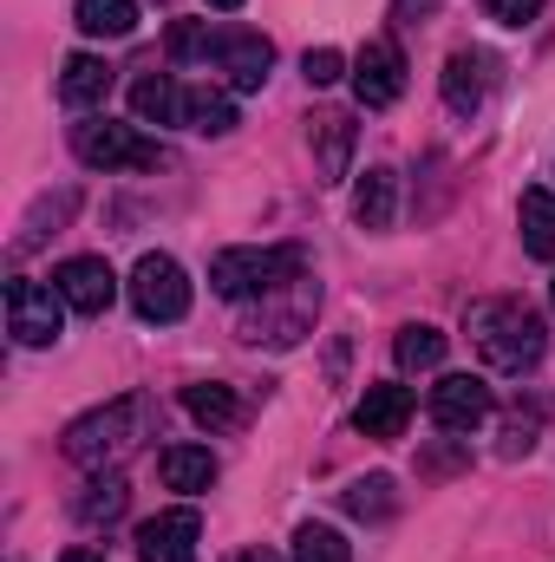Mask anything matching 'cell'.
<instances>
[{
    "label": "cell",
    "mask_w": 555,
    "mask_h": 562,
    "mask_svg": "<svg viewBox=\"0 0 555 562\" xmlns=\"http://www.w3.org/2000/svg\"><path fill=\"white\" fill-rule=\"evenodd\" d=\"M294 562H353V543L333 524H301L294 530Z\"/></svg>",
    "instance_id": "26"
},
{
    "label": "cell",
    "mask_w": 555,
    "mask_h": 562,
    "mask_svg": "<svg viewBox=\"0 0 555 562\" xmlns=\"http://www.w3.org/2000/svg\"><path fill=\"white\" fill-rule=\"evenodd\" d=\"M393 360H399L406 373H431V367H444V334H438V327H424V321L399 327V340H393Z\"/></svg>",
    "instance_id": "25"
},
{
    "label": "cell",
    "mask_w": 555,
    "mask_h": 562,
    "mask_svg": "<svg viewBox=\"0 0 555 562\" xmlns=\"http://www.w3.org/2000/svg\"><path fill=\"white\" fill-rule=\"evenodd\" d=\"M125 504H132V484H125L118 471H99V477H86V484H79L72 517H79L86 530H105V524H118V517H125Z\"/></svg>",
    "instance_id": "15"
},
{
    "label": "cell",
    "mask_w": 555,
    "mask_h": 562,
    "mask_svg": "<svg viewBox=\"0 0 555 562\" xmlns=\"http://www.w3.org/2000/svg\"><path fill=\"white\" fill-rule=\"evenodd\" d=\"M132 112L138 125H183V86H170L163 72H144L132 86Z\"/></svg>",
    "instance_id": "22"
},
{
    "label": "cell",
    "mask_w": 555,
    "mask_h": 562,
    "mask_svg": "<svg viewBox=\"0 0 555 562\" xmlns=\"http://www.w3.org/2000/svg\"><path fill=\"white\" fill-rule=\"evenodd\" d=\"M72 157L86 170H157L170 164V150L157 138H144L138 125H118V119H86L72 125Z\"/></svg>",
    "instance_id": "4"
},
{
    "label": "cell",
    "mask_w": 555,
    "mask_h": 562,
    "mask_svg": "<svg viewBox=\"0 0 555 562\" xmlns=\"http://www.w3.org/2000/svg\"><path fill=\"white\" fill-rule=\"evenodd\" d=\"M484 13H490L497 26H530V20L543 13V0H484Z\"/></svg>",
    "instance_id": "31"
},
{
    "label": "cell",
    "mask_w": 555,
    "mask_h": 562,
    "mask_svg": "<svg viewBox=\"0 0 555 562\" xmlns=\"http://www.w3.org/2000/svg\"><path fill=\"white\" fill-rule=\"evenodd\" d=\"M7 334L20 347H53L66 334V301L46 281H7Z\"/></svg>",
    "instance_id": "6"
},
{
    "label": "cell",
    "mask_w": 555,
    "mask_h": 562,
    "mask_svg": "<svg viewBox=\"0 0 555 562\" xmlns=\"http://www.w3.org/2000/svg\"><path fill=\"white\" fill-rule=\"evenodd\" d=\"M393 210H399V170L373 164V170L360 177V190H353V216H360V229H386Z\"/></svg>",
    "instance_id": "18"
},
{
    "label": "cell",
    "mask_w": 555,
    "mask_h": 562,
    "mask_svg": "<svg viewBox=\"0 0 555 562\" xmlns=\"http://www.w3.org/2000/svg\"><path fill=\"white\" fill-rule=\"evenodd\" d=\"M105 92H112V66L99 53H72L59 66V105L86 112V105H105Z\"/></svg>",
    "instance_id": "16"
},
{
    "label": "cell",
    "mask_w": 555,
    "mask_h": 562,
    "mask_svg": "<svg viewBox=\"0 0 555 562\" xmlns=\"http://www.w3.org/2000/svg\"><path fill=\"white\" fill-rule=\"evenodd\" d=\"M431 7H438V0H393V13H399V20H418V13H431Z\"/></svg>",
    "instance_id": "32"
},
{
    "label": "cell",
    "mask_w": 555,
    "mask_h": 562,
    "mask_svg": "<svg viewBox=\"0 0 555 562\" xmlns=\"http://www.w3.org/2000/svg\"><path fill=\"white\" fill-rule=\"evenodd\" d=\"M517 223H523V249L536 256V262H555V190H523V203H517Z\"/></svg>",
    "instance_id": "20"
},
{
    "label": "cell",
    "mask_w": 555,
    "mask_h": 562,
    "mask_svg": "<svg viewBox=\"0 0 555 562\" xmlns=\"http://www.w3.org/2000/svg\"><path fill=\"white\" fill-rule=\"evenodd\" d=\"M216 40L223 33H209L203 20H177L170 26V59H216Z\"/></svg>",
    "instance_id": "28"
},
{
    "label": "cell",
    "mask_w": 555,
    "mask_h": 562,
    "mask_svg": "<svg viewBox=\"0 0 555 562\" xmlns=\"http://www.w3.org/2000/svg\"><path fill=\"white\" fill-rule=\"evenodd\" d=\"M353 99L366 112H386V105L406 99V53L393 40H366L360 46V59H353Z\"/></svg>",
    "instance_id": "7"
},
{
    "label": "cell",
    "mask_w": 555,
    "mask_h": 562,
    "mask_svg": "<svg viewBox=\"0 0 555 562\" xmlns=\"http://www.w3.org/2000/svg\"><path fill=\"white\" fill-rule=\"evenodd\" d=\"M353 517H393V477H360V484H347V497H340Z\"/></svg>",
    "instance_id": "27"
},
{
    "label": "cell",
    "mask_w": 555,
    "mask_h": 562,
    "mask_svg": "<svg viewBox=\"0 0 555 562\" xmlns=\"http://www.w3.org/2000/svg\"><path fill=\"white\" fill-rule=\"evenodd\" d=\"M72 26L86 40H125L138 33V0H72Z\"/></svg>",
    "instance_id": "19"
},
{
    "label": "cell",
    "mask_w": 555,
    "mask_h": 562,
    "mask_svg": "<svg viewBox=\"0 0 555 562\" xmlns=\"http://www.w3.org/2000/svg\"><path fill=\"white\" fill-rule=\"evenodd\" d=\"M340 72H347V53H333V46H314V53L301 59V79H307L314 92H320V86H333Z\"/></svg>",
    "instance_id": "30"
},
{
    "label": "cell",
    "mask_w": 555,
    "mask_h": 562,
    "mask_svg": "<svg viewBox=\"0 0 555 562\" xmlns=\"http://www.w3.org/2000/svg\"><path fill=\"white\" fill-rule=\"evenodd\" d=\"M209 7H216V13H236V7H242V0H209Z\"/></svg>",
    "instance_id": "35"
},
{
    "label": "cell",
    "mask_w": 555,
    "mask_h": 562,
    "mask_svg": "<svg viewBox=\"0 0 555 562\" xmlns=\"http://www.w3.org/2000/svg\"><path fill=\"white\" fill-rule=\"evenodd\" d=\"M550 301H555V281H550Z\"/></svg>",
    "instance_id": "36"
},
{
    "label": "cell",
    "mask_w": 555,
    "mask_h": 562,
    "mask_svg": "<svg viewBox=\"0 0 555 562\" xmlns=\"http://www.w3.org/2000/svg\"><path fill=\"white\" fill-rule=\"evenodd\" d=\"M353 425H360L366 438H380V445L406 438V425H412V386H399V380H380V386H366V400H360Z\"/></svg>",
    "instance_id": "11"
},
{
    "label": "cell",
    "mask_w": 555,
    "mask_h": 562,
    "mask_svg": "<svg viewBox=\"0 0 555 562\" xmlns=\"http://www.w3.org/2000/svg\"><path fill=\"white\" fill-rule=\"evenodd\" d=\"M196 537H203L196 510H157L150 524H138V562H196Z\"/></svg>",
    "instance_id": "10"
},
{
    "label": "cell",
    "mask_w": 555,
    "mask_h": 562,
    "mask_svg": "<svg viewBox=\"0 0 555 562\" xmlns=\"http://www.w3.org/2000/svg\"><path fill=\"white\" fill-rule=\"evenodd\" d=\"M490 413H497V400H490V386L477 373H444L431 386V419L444 425V431H477Z\"/></svg>",
    "instance_id": "9"
},
{
    "label": "cell",
    "mask_w": 555,
    "mask_h": 562,
    "mask_svg": "<svg viewBox=\"0 0 555 562\" xmlns=\"http://www.w3.org/2000/svg\"><path fill=\"white\" fill-rule=\"evenodd\" d=\"M157 471H163L170 491H209V484H216V458H209L203 445H170V451L157 458Z\"/></svg>",
    "instance_id": "23"
},
{
    "label": "cell",
    "mask_w": 555,
    "mask_h": 562,
    "mask_svg": "<svg viewBox=\"0 0 555 562\" xmlns=\"http://www.w3.org/2000/svg\"><path fill=\"white\" fill-rule=\"evenodd\" d=\"M183 125L203 132V138H223V132H236V99L196 86V92H183Z\"/></svg>",
    "instance_id": "24"
},
{
    "label": "cell",
    "mask_w": 555,
    "mask_h": 562,
    "mask_svg": "<svg viewBox=\"0 0 555 562\" xmlns=\"http://www.w3.org/2000/svg\"><path fill=\"white\" fill-rule=\"evenodd\" d=\"M216 66L229 72L236 92H262L269 86V66H275V46L262 33H223L216 40Z\"/></svg>",
    "instance_id": "12"
},
{
    "label": "cell",
    "mask_w": 555,
    "mask_h": 562,
    "mask_svg": "<svg viewBox=\"0 0 555 562\" xmlns=\"http://www.w3.org/2000/svg\"><path fill=\"white\" fill-rule=\"evenodd\" d=\"M536 431H543V413H536V406L510 413V425H503V458H523V451L536 445Z\"/></svg>",
    "instance_id": "29"
},
{
    "label": "cell",
    "mask_w": 555,
    "mask_h": 562,
    "mask_svg": "<svg viewBox=\"0 0 555 562\" xmlns=\"http://www.w3.org/2000/svg\"><path fill=\"white\" fill-rule=\"evenodd\" d=\"M464 327H471V340H477V353H484L490 373H530L543 360V347H550L543 314L523 307V301H477L464 314Z\"/></svg>",
    "instance_id": "1"
},
{
    "label": "cell",
    "mask_w": 555,
    "mask_h": 562,
    "mask_svg": "<svg viewBox=\"0 0 555 562\" xmlns=\"http://www.w3.org/2000/svg\"><path fill=\"white\" fill-rule=\"evenodd\" d=\"M53 288H59V301H66L72 314H105V307L118 301V276H112L105 256H72V262H59V269H53Z\"/></svg>",
    "instance_id": "8"
},
{
    "label": "cell",
    "mask_w": 555,
    "mask_h": 562,
    "mask_svg": "<svg viewBox=\"0 0 555 562\" xmlns=\"http://www.w3.org/2000/svg\"><path fill=\"white\" fill-rule=\"evenodd\" d=\"M125 288H132V307H138L144 321H157V327H170V321L190 314V276H183L177 256H144Z\"/></svg>",
    "instance_id": "5"
},
{
    "label": "cell",
    "mask_w": 555,
    "mask_h": 562,
    "mask_svg": "<svg viewBox=\"0 0 555 562\" xmlns=\"http://www.w3.org/2000/svg\"><path fill=\"white\" fill-rule=\"evenodd\" d=\"M236 562H281V557H275V550H242Z\"/></svg>",
    "instance_id": "34"
},
{
    "label": "cell",
    "mask_w": 555,
    "mask_h": 562,
    "mask_svg": "<svg viewBox=\"0 0 555 562\" xmlns=\"http://www.w3.org/2000/svg\"><path fill=\"white\" fill-rule=\"evenodd\" d=\"M484 92H490V53L457 46V53L444 59V105H451L457 119H477V112H484Z\"/></svg>",
    "instance_id": "13"
},
{
    "label": "cell",
    "mask_w": 555,
    "mask_h": 562,
    "mask_svg": "<svg viewBox=\"0 0 555 562\" xmlns=\"http://www.w3.org/2000/svg\"><path fill=\"white\" fill-rule=\"evenodd\" d=\"M307 138L320 150V183H340L347 177V157H353V119L347 112H320Z\"/></svg>",
    "instance_id": "21"
},
{
    "label": "cell",
    "mask_w": 555,
    "mask_h": 562,
    "mask_svg": "<svg viewBox=\"0 0 555 562\" xmlns=\"http://www.w3.org/2000/svg\"><path fill=\"white\" fill-rule=\"evenodd\" d=\"M314 307H320V288H307L294 307H256V314L242 321V340H249V347H262V340H269V347H294V340L314 327Z\"/></svg>",
    "instance_id": "14"
},
{
    "label": "cell",
    "mask_w": 555,
    "mask_h": 562,
    "mask_svg": "<svg viewBox=\"0 0 555 562\" xmlns=\"http://www.w3.org/2000/svg\"><path fill=\"white\" fill-rule=\"evenodd\" d=\"M59 562H105V557H99V550H66Z\"/></svg>",
    "instance_id": "33"
},
{
    "label": "cell",
    "mask_w": 555,
    "mask_h": 562,
    "mask_svg": "<svg viewBox=\"0 0 555 562\" xmlns=\"http://www.w3.org/2000/svg\"><path fill=\"white\" fill-rule=\"evenodd\" d=\"M183 413L203 425V431H236L242 425V400L223 380H196V386H183Z\"/></svg>",
    "instance_id": "17"
},
{
    "label": "cell",
    "mask_w": 555,
    "mask_h": 562,
    "mask_svg": "<svg viewBox=\"0 0 555 562\" xmlns=\"http://www.w3.org/2000/svg\"><path fill=\"white\" fill-rule=\"evenodd\" d=\"M307 276V249L301 243H269V249H223L209 262V288L223 301H269L287 281Z\"/></svg>",
    "instance_id": "3"
},
{
    "label": "cell",
    "mask_w": 555,
    "mask_h": 562,
    "mask_svg": "<svg viewBox=\"0 0 555 562\" xmlns=\"http://www.w3.org/2000/svg\"><path fill=\"white\" fill-rule=\"evenodd\" d=\"M150 425H157V406L144 400V393H118V400H105L99 413H86V419L66 425V458L72 464H86V471H105V464H118L132 445L150 438Z\"/></svg>",
    "instance_id": "2"
}]
</instances>
